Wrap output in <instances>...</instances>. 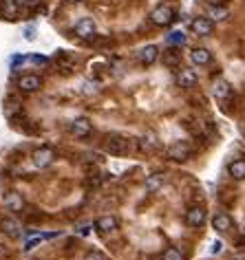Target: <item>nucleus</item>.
<instances>
[{
	"instance_id": "bb28decb",
	"label": "nucleus",
	"mask_w": 245,
	"mask_h": 260,
	"mask_svg": "<svg viewBox=\"0 0 245 260\" xmlns=\"http://www.w3.org/2000/svg\"><path fill=\"white\" fill-rule=\"evenodd\" d=\"M16 111H18V104H16V101H9V104H7V108H5V113L11 117Z\"/></svg>"
},
{
	"instance_id": "aec40b11",
	"label": "nucleus",
	"mask_w": 245,
	"mask_h": 260,
	"mask_svg": "<svg viewBox=\"0 0 245 260\" xmlns=\"http://www.w3.org/2000/svg\"><path fill=\"white\" fill-rule=\"evenodd\" d=\"M140 148L144 150V152H157V150H159L157 135H155V132H146V135L140 139Z\"/></svg>"
},
{
	"instance_id": "412c9836",
	"label": "nucleus",
	"mask_w": 245,
	"mask_h": 260,
	"mask_svg": "<svg viewBox=\"0 0 245 260\" xmlns=\"http://www.w3.org/2000/svg\"><path fill=\"white\" fill-rule=\"evenodd\" d=\"M228 172H230L232 179H236V181H243V179H245V159L232 161V163L228 165Z\"/></svg>"
},
{
	"instance_id": "473e14b6",
	"label": "nucleus",
	"mask_w": 245,
	"mask_h": 260,
	"mask_svg": "<svg viewBox=\"0 0 245 260\" xmlns=\"http://www.w3.org/2000/svg\"><path fill=\"white\" fill-rule=\"evenodd\" d=\"M208 5H226V0H208Z\"/></svg>"
},
{
	"instance_id": "c9c22d12",
	"label": "nucleus",
	"mask_w": 245,
	"mask_h": 260,
	"mask_svg": "<svg viewBox=\"0 0 245 260\" xmlns=\"http://www.w3.org/2000/svg\"><path fill=\"white\" fill-rule=\"evenodd\" d=\"M67 2H84V0H67Z\"/></svg>"
},
{
	"instance_id": "cd10ccee",
	"label": "nucleus",
	"mask_w": 245,
	"mask_h": 260,
	"mask_svg": "<svg viewBox=\"0 0 245 260\" xmlns=\"http://www.w3.org/2000/svg\"><path fill=\"white\" fill-rule=\"evenodd\" d=\"M31 62H34V64H47L49 62V60L47 58H44V55H31Z\"/></svg>"
},
{
	"instance_id": "f704fd0d",
	"label": "nucleus",
	"mask_w": 245,
	"mask_h": 260,
	"mask_svg": "<svg viewBox=\"0 0 245 260\" xmlns=\"http://www.w3.org/2000/svg\"><path fill=\"white\" fill-rule=\"evenodd\" d=\"M27 5H29V7H35V5H38V0H27Z\"/></svg>"
},
{
	"instance_id": "c85d7f7f",
	"label": "nucleus",
	"mask_w": 245,
	"mask_h": 260,
	"mask_svg": "<svg viewBox=\"0 0 245 260\" xmlns=\"http://www.w3.org/2000/svg\"><path fill=\"white\" fill-rule=\"evenodd\" d=\"M221 249H223V243L221 241H214V243H212V249H210L212 254H219Z\"/></svg>"
},
{
	"instance_id": "0eeeda50",
	"label": "nucleus",
	"mask_w": 245,
	"mask_h": 260,
	"mask_svg": "<svg viewBox=\"0 0 245 260\" xmlns=\"http://www.w3.org/2000/svg\"><path fill=\"white\" fill-rule=\"evenodd\" d=\"M0 231L9 238H20L22 236V225L16 218H2L0 221Z\"/></svg>"
},
{
	"instance_id": "2f4dec72",
	"label": "nucleus",
	"mask_w": 245,
	"mask_h": 260,
	"mask_svg": "<svg viewBox=\"0 0 245 260\" xmlns=\"http://www.w3.org/2000/svg\"><path fill=\"white\" fill-rule=\"evenodd\" d=\"M24 38H27V40H34V38H35V31H34V27H29V29L24 31Z\"/></svg>"
},
{
	"instance_id": "4be33fe9",
	"label": "nucleus",
	"mask_w": 245,
	"mask_h": 260,
	"mask_svg": "<svg viewBox=\"0 0 245 260\" xmlns=\"http://www.w3.org/2000/svg\"><path fill=\"white\" fill-rule=\"evenodd\" d=\"M228 16H230V11H228V7H223V5H210L208 7V18L212 20V22H219V20H226Z\"/></svg>"
},
{
	"instance_id": "a211bd4d",
	"label": "nucleus",
	"mask_w": 245,
	"mask_h": 260,
	"mask_svg": "<svg viewBox=\"0 0 245 260\" xmlns=\"http://www.w3.org/2000/svg\"><path fill=\"white\" fill-rule=\"evenodd\" d=\"M95 229L100 234H108V231H115L117 229V218L115 216H100L95 221Z\"/></svg>"
},
{
	"instance_id": "a878e982",
	"label": "nucleus",
	"mask_w": 245,
	"mask_h": 260,
	"mask_svg": "<svg viewBox=\"0 0 245 260\" xmlns=\"http://www.w3.org/2000/svg\"><path fill=\"white\" fill-rule=\"evenodd\" d=\"M84 260H108L104 254H100V251H88L87 256H84Z\"/></svg>"
},
{
	"instance_id": "2eb2a0df",
	"label": "nucleus",
	"mask_w": 245,
	"mask_h": 260,
	"mask_svg": "<svg viewBox=\"0 0 245 260\" xmlns=\"http://www.w3.org/2000/svg\"><path fill=\"white\" fill-rule=\"evenodd\" d=\"M166 183V174L163 172H153L150 177H146V192H159Z\"/></svg>"
},
{
	"instance_id": "7ed1b4c3",
	"label": "nucleus",
	"mask_w": 245,
	"mask_h": 260,
	"mask_svg": "<svg viewBox=\"0 0 245 260\" xmlns=\"http://www.w3.org/2000/svg\"><path fill=\"white\" fill-rule=\"evenodd\" d=\"M31 159H34V165L35 168H49V165L55 161V152H53L51 148H40V150H35L34 154H31Z\"/></svg>"
},
{
	"instance_id": "39448f33",
	"label": "nucleus",
	"mask_w": 245,
	"mask_h": 260,
	"mask_svg": "<svg viewBox=\"0 0 245 260\" xmlns=\"http://www.w3.org/2000/svg\"><path fill=\"white\" fill-rule=\"evenodd\" d=\"M40 86H42V80H40V75H34V73L22 75L18 80V88L22 93H35V91H40Z\"/></svg>"
},
{
	"instance_id": "393cba45",
	"label": "nucleus",
	"mask_w": 245,
	"mask_h": 260,
	"mask_svg": "<svg viewBox=\"0 0 245 260\" xmlns=\"http://www.w3.org/2000/svg\"><path fill=\"white\" fill-rule=\"evenodd\" d=\"M161 260H183V251L177 249V247H168V249L163 251Z\"/></svg>"
},
{
	"instance_id": "9b49d317",
	"label": "nucleus",
	"mask_w": 245,
	"mask_h": 260,
	"mask_svg": "<svg viewBox=\"0 0 245 260\" xmlns=\"http://www.w3.org/2000/svg\"><path fill=\"white\" fill-rule=\"evenodd\" d=\"M0 14L5 20H16L20 14V2L18 0H2L0 2Z\"/></svg>"
},
{
	"instance_id": "ddd939ff",
	"label": "nucleus",
	"mask_w": 245,
	"mask_h": 260,
	"mask_svg": "<svg viewBox=\"0 0 245 260\" xmlns=\"http://www.w3.org/2000/svg\"><path fill=\"white\" fill-rule=\"evenodd\" d=\"M192 31L197 35H210L212 31H214V22H212L208 16H203V18H194L192 20Z\"/></svg>"
},
{
	"instance_id": "72a5a7b5",
	"label": "nucleus",
	"mask_w": 245,
	"mask_h": 260,
	"mask_svg": "<svg viewBox=\"0 0 245 260\" xmlns=\"http://www.w3.org/2000/svg\"><path fill=\"white\" fill-rule=\"evenodd\" d=\"M232 260H245V254H243V251H239V254H236Z\"/></svg>"
},
{
	"instance_id": "f3484780",
	"label": "nucleus",
	"mask_w": 245,
	"mask_h": 260,
	"mask_svg": "<svg viewBox=\"0 0 245 260\" xmlns=\"http://www.w3.org/2000/svg\"><path fill=\"white\" fill-rule=\"evenodd\" d=\"M159 60V49L155 47V44H148V47H144L140 51V62L146 64V66H150V64H155Z\"/></svg>"
},
{
	"instance_id": "4468645a",
	"label": "nucleus",
	"mask_w": 245,
	"mask_h": 260,
	"mask_svg": "<svg viewBox=\"0 0 245 260\" xmlns=\"http://www.w3.org/2000/svg\"><path fill=\"white\" fill-rule=\"evenodd\" d=\"M5 207L9 212H22L24 210V198L18 192H7L5 194Z\"/></svg>"
},
{
	"instance_id": "dca6fc26",
	"label": "nucleus",
	"mask_w": 245,
	"mask_h": 260,
	"mask_svg": "<svg viewBox=\"0 0 245 260\" xmlns=\"http://www.w3.org/2000/svg\"><path fill=\"white\" fill-rule=\"evenodd\" d=\"M232 218H230V214H226V212H221V214H214V218H212V227H214L216 231H221V234H226V231H230L232 229Z\"/></svg>"
},
{
	"instance_id": "423d86ee",
	"label": "nucleus",
	"mask_w": 245,
	"mask_h": 260,
	"mask_svg": "<svg viewBox=\"0 0 245 260\" xmlns=\"http://www.w3.org/2000/svg\"><path fill=\"white\" fill-rule=\"evenodd\" d=\"M206 218H208L206 210H203V207H199V205L190 207V210L186 212V223H188L190 227H203Z\"/></svg>"
},
{
	"instance_id": "f03ea898",
	"label": "nucleus",
	"mask_w": 245,
	"mask_h": 260,
	"mask_svg": "<svg viewBox=\"0 0 245 260\" xmlns=\"http://www.w3.org/2000/svg\"><path fill=\"white\" fill-rule=\"evenodd\" d=\"M192 146L188 144V141H175V144L168 146V150H166V154H168L170 159L175 161H188L190 157H192Z\"/></svg>"
},
{
	"instance_id": "f257e3e1",
	"label": "nucleus",
	"mask_w": 245,
	"mask_h": 260,
	"mask_svg": "<svg viewBox=\"0 0 245 260\" xmlns=\"http://www.w3.org/2000/svg\"><path fill=\"white\" fill-rule=\"evenodd\" d=\"M150 22L157 27H170L175 22V9L170 5H157L150 11Z\"/></svg>"
},
{
	"instance_id": "f8f14e48",
	"label": "nucleus",
	"mask_w": 245,
	"mask_h": 260,
	"mask_svg": "<svg viewBox=\"0 0 245 260\" xmlns=\"http://www.w3.org/2000/svg\"><path fill=\"white\" fill-rule=\"evenodd\" d=\"M212 95H214L219 101H228V99L232 97V86H230V82H226V80H216L214 86H212Z\"/></svg>"
},
{
	"instance_id": "20e7f679",
	"label": "nucleus",
	"mask_w": 245,
	"mask_h": 260,
	"mask_svg": "<svg viewBox=\"0 0 245 260\" xmlns=\"http://www.w3.org/2000/svg\"><path fill=\"white\" fill-rule=\"evenodd\" d=\"M95 31H97V27H95V20H93V18H80L75 22V33L80 35L82 40L93 38V35H95Z\"/></svg>"
},
{
	"instance_id": "1a4fd4ad",
	"label": "nucleus",
	"mask_w": 245,
	"mask_h": 260,
	"mask_svg": "<svg viewBox=\"0 0 245 260\" xmlns=\"http://www.w3.org/2000/svg\"><path fill=\"white\" fill-rule=\"evenodd\" d=\"M177 82H179L181 88H194L197 82H199V75H197V71H192V68H181L179 75H177Z\"/></svg>"
},
{
	"instance_id": "b1692460",
	"label": "nucleus",
	"mask_w": 245,
	"mask_h": 260,
	"mask_svg": "<svg viewBox=\"0 0 245 260\" xmlns=\"http://www.w3.org/2000/svg\"><path fill=\"white\" fill-rule=\"evenodd\" d=\"M168 44L170 47H183V44H186V33H183V31H173V33L168 35Z\"/></svg>"
},
{
	"instance_id": "6e6552de",
	"label": "nucleus",
	"mask_w": 245,
	"mask_h": 260,
	"mask_svg": "<svg viewBox=\"0 0 245 260\" xmlns=\"http://www.w3.org/2000/svg\"><path fill=\"white\" fill-rule=\"evenodd\" d=\"M106 150L111 154H124L126 150H128V141L124 139V137H117V135H111L106 137Z\"/></svg>"
},
{
	"instance_id": "7c9ffc66",
	"label": "nucleus",
	"mask_w": 245,
	"mask_h": 260,
	"mask_svg": "<svg viewBox=\"0 0 245 260\" xmlns=\"http://www.w3.org/2000/svg\"><path fill=\"white\" fill-rule=\"evenodd\" d=\"M88 229H91V225H88V223H84V225H80V227H77V234H82V236H87V234H88Z\"/></svg>"
},
{
	"instance_id": "c756f323",
	"label": "nucleus",
	"mask_w": 245,
	"mask_h": 260,
	"mask_svg": "<svg viewBox=\"0 0 245 260\" xmlns=\"http://www.w3.org/2000/svg\"><path fill=\"white\" fill-rule=\"evenodd\" d=\"M24 55H14V58H11V66H18V64H22L24 62Z\"/></svg>"
},
{
	"instance_id": "9d476101",
	"label": "nucleus",
	"mask_w": 245,
	"mask_h": 260,
	"mask_svg": "<svg viewBox=\"0 0 245 260\" xmlns=\"http://www.w3.org/2000/svg\"><path fill=\"white\" fill-rule=\"evenodd\" d=\"M91 130H93V126L87 117H77V119L71 121V132L75 137H88L91 135Z\"/></svg>"
},
{
	"instance_id": "6ab92c4d",
	"label": "nucleus",
	"mask_w": 245,
	"mask_h": 260,
	"mask_svg": "<svg viewBox=\"0 0 245 260\" xmlns=\"http://www.w3.org/2000/svg\"><path fill=\"white\" fill-rule=\"evenodd\" d=\"M190 60H192V64H197V66H206V64L212 62V53L208 51V49H192V53H190Z\"/></svg>"
},
{
	"instance_id": "5701e85b",
	"label": "nucleus",
	"mask_w": 245,
	"mask_h": 260,
	"mask_svg": "<svg viewBox=\"0 0 245 260\" xmlns=\"http://www.w3.org/2000/svg\"><path fill=\"white\" fill-rule=\"evenodd\" d=\"M163 64H166L168 68H179L181 66V53H177V51H173V49L166 51V53H163Z\"/></svg>"
}]
</instances>
